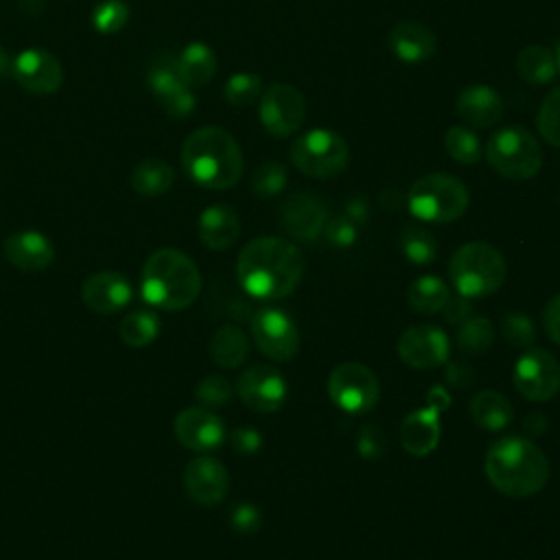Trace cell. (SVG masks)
I'll list each match as a JSON object with an SVG mask.
<instances>
[{
	"label": "cell",
	"mask_w": 560,
	"mask_h": 560,
	"mask_svg": "<svg viewBox=\"0 0 560 560\" xmlns=\"http://www.w3.org/2000/svg\"><path fill=\"white\" fill-rule=\"evenodd\" d=\"M407 204L420 222L451 224L466 213L468 191L449 174H429L412 184Z\"/></svg>",
	"instance_id": "8992f818"
},
{
	"label": "cell",
	"mask_w": 560,
	"mask_h": 560,
	"mask_svg": "<svg viewBox=\"0 0 560 560\" xmlns=\"http://www.w3.org/2000/svg\"><path fill=\"white\" fill-rule=\"evenodd\" d=\"M12 64L14 60L10 58V53L0 47V78H12Z\"/></svg>",
	"instance_id": "f5cc1de1"
},
{
	"label": "cell",
	"mask_w": 560,
	"mask_h": 560,
	"mask_svg": "<svg viewBox=\"0 0 560 560\" xmlns=\"http://www.w3.org/2000/svg\"><path fill=\"white\" fill-rule=\"evenodd\" d=\"M176 182V174L169 163L160 158H147L132 171V187L143 198H160Z\"/></svg>",
	"instance_id": "83f0119b"
},
{
	"label": "cell",
	"mask_w": 560,
	"mask_h": 560,
	"mask_svg": "<svg viewBox=\"0 0 560 560\" xmlns=\"http://www.w3.org/2000/svg\"><path fill=\"white\" fill-rule=\"evenodd\" d=\"M486 160L508 180H529L543 167L538 141L523 128H503L486 145Z\"/></svg>",
	"instance_id": "52a82bcc"
},
{
	"label": "cell",
	"mask_w": 560,
	"mask_h": 560,
	"mask_svg": "<svg viewBox=\"0 0 560 560\" xmlns=\"http://www.w3.org/2000/svg\"><path fill=\"white\" fill-rule=\"evenodd\" d=\"M184 488L195 503L219 505L230 490V475L219 460L202 455L189 462L184 470Z\"/></svg>",
	"instance_id": "e0dca14e"
},
{
	"label": "cell",
	"mask_w": 560,
	"mask_h": 560,
	"mask_svg": "<svg viewBox=\"0 0 560 560\" xmlns=\"http://www.w3.org/2000/svg\"><path fill=\"white\" fill-rule=\"evenodd\" d=\"M379 394L377 374L359 361L339 364L329 377V396L342 412L366 414L379 403Z\"/></svg>",
	"instance_id": "9c48e42d"
},
{
	"label": "cell",
	"mask_w": 560,
	"mask_h": 560,
	"mask_svg": "<svg viewBox=\"0 0 560 560\" xmlns=\"http://www.w3.org/2000/svg\"><path fill=\"white\" fill-rule=\"evenodd\" d=\"M250 187L259 198H274L287 187V169L276 160L263 163L254 169Z\"/></svg>",
	"instance_id": "74e56055"
},
{
	"label": "cell",
	"mask_w": 560,
	"mask_h": 560,
	"mask_svg": "<svg viewBox=\"0 0 560 560\" xmlns=\"http://www.w3.org/2000/svg\"><path fill=\"white\" fill-rule=\"evenodd\" d=\"M553 62H556V71L560 73V43H558V47L553 51Z\"/></svg>",
	"instance_id": "db71d44e"
},
{
	"label": "cell",
	"mask_w": 560,
	"mask_h": 560,
	"mask_svg": "<svg viewBox=\"0 0 560 560\" xmlns=\"http://www.w3.org/2000/svg\"><path fill=\"white\" fill-rule=\"evenodd\" d=\"M444 311H446V318H449L451 322H464V318L468 320L470 305L466 302L464 296H460V298H451L449 305L444 307Z\"/></svg>",
	"instance_id": "7dc6e473"
},
{
	"label": "cell",
	"mask_w": 560,
	"mask_h": 560,
	"mask_svg": "<svg viewBox=\"0 0 560 560\" xmlns=\"http://www.w3.org/2000/svg\"><path fill=\"white\" fill-rule=\"evenodd\" d=\"M449 300H451V294H449L446 283L436 276H422V278L414 281L407 291L409 307L422 315L444 311Z\"/></svg>",
	"instance_id": "f546056e"
},
{
	"label": "cell",
	"mask_w": 560,
	"mask_h": 560,
	"mask_svg": "<svg viewBox=\"0 0 560 560\" xmlns=\"http://www.w3.org/2000/svg\"><path fill=\"white\" fill-rule=\"evenodd\" d=\"M446 381H449L455 390H464V388H468V385H470V381H473V372H470L466 366H462V364H460V374H457L455 366L451 364V366H449Z\"/></svg>",
	"instance_id": "c3c4849f"
},
{
	"label": "cell",
	"mask_w": 560,
	"mask_h": 560,
	"mask_svg": "<svg viewBox=\"0 0 560 560\" xmlns=\"http://www.w3.org/2000/svg\"><path fill=\"white\" fill-rule=\"evenodd\" d=\"M514 388L523 398L534 403L553 398L560 390L558 361L547 350H527L514 366Z\"/></svg>",
	"instance_id": "7c38bea8"
},
{
	"label": "cell",
	"mask_w": 560,
	"mask_h": 560,
	"mask_svg": "<svg viewBox=\"0 0 560 560\" xmlns=\"http://www.w3.org/2000/svg\"><path fill=\"white\" fill-rule=\"evenodd\" d=\"M401 359L416 370H433L446 364L451 346L442 329L431 324L409 326L396 344Z\"/></svg>",
	"instance_id": "4fadbf2b"
},
{
	"label": "cell",
	"mask_w": 560,
	"mask_h": 560,
	"mask_svg": "<svg viewBox=\"0 0 560 560\" xmlns=\"http://www.w3.org/2000/svg\"><path fill=\"white\" fill-rule=\"evenodd\" d=\"M3 250L5 259L21 272H43L56 261V246L40 230L14 233Z\"/></svg>",
	"instance_id": "ffe728a7"
},
{
	"label": "cell",
	"mask_w": 560,
	"mask_h": 560,
	"mask_svg": "<svg viewBox=\"0 0 560 560\" xmlns=\"http://www.w3.org/2000/svg\"><path fill=\"white\" fill-rule=\"evenodd\" d=\"M401 248L405 257L416 265L433 263L438 257L436 237L420 226H405L401 233Z\"/></svg>",
	"instance_id": "836d02e7"
},
{
	"label": "cell",
	"mask_w": 560,
	"mask_h": 560,
	"mask_svg": "<svg viewBox=\"0 0 560 560\" xmlns=\"http://www.w3.org/2000/svg\"><path fill=\"white\" fill-rule=\"evenodd\" d=\"M516 75L532 86H547L556 78L553 53L545 47H527L516 56Z\"/></svg>",
	"instance_id": "4dcf8cb0"
},
{
	"label": "cell",
	"mask_w": 560,
	"mask_h": 560,
	"mask_svg": "<svg viewBox=\"0 0 560 560\" xmlns=\"http://www.w3.org/2000/svg\"><path fill=\"white\" fill-rule=\"evenodd\" d=\"M486 475L490 484L514 499L532 497L549 479V460L527 438L508 436L497 440L486 453Z\"/></svg>",
	"instance_id": "3957f363"
},
{
	"label": "cell",
	"mask_w": 560,
	"mask_h": 560,
	"mask_svg": "<svg viewBox=\"0 0 560 560\" xmlns=\"http://www.w3.org/2000/svg\"><path fill=\"white\" fill-rule=\"evenodd\" d=\"M187 176L211 191L233 189L243 176V154L233 134L222 128H200L182 145Z\"/></svg>",
	"instance_id": "7a4b0ae2"
},
{
	"label": "cell",
	"mask_w": 560,
	"mask_h": 560,
	"mask_svg": "<svg viewBox=\"0 0 560 560\" xmlns=\"http://www.w3.org/2000/svg\"><path fill=\"white\" fill-rule=\"evenodd\" d=\"M501 335L510 346L516 348H529L536 339L534 322L523 313H508L501 322Z\"/></svg>",
	"instance_id": "60d3db41"
},
{
	"label": "cell",
	"mask_w": 560,
	"mask_h": 560,
	"mask_svg": "<svg viewBox=\"0 0 560 560\" xmlns=\"http://www.w3.org/2000/svg\"><path fill=\"white\" fill-rule=\"evenodd\" d=\"M147 86H150L152 95L163 104V108L169 102H174L176 97H180L182 93L191 91L180 73L178 58L171 53H160L152 62V67L147 71Z\"/></svg>",
	"instance_id": "d4e9b609"
},
{
	"label": "cell",
	"mask_w": 560,
	"mask_h": 560,
	"mask_svg": "<svg viewBox=\"0 0 560 560\" xmlns=\"http://www.w3.org/2000/svg\"><path fill=\"white\" fill-rule=\"evenodd\" d=\"M230 525L239 534H254L261 527V512L254 505H250V503H241V505H237L233 510Z\"/></svg>",
	"instance_id": "7bdbcfd3"
},
{
	"label": "cell",
	"mask_w": 560,
	"mask_h": 560,
	"mask_svg": "<svg viewBox=\"0 0 560 560\" xmlns=\"http://www.w3.org/2000/svg\"><path fill=\"white\" fill-rule=\"evenodd\" d=\"M392 53L405 64H422L433 58L438 49V36L422 23L405 21L398 23L388 38Z\"/></svg>",
	"instance_id": "44dd1931"
},
{
	"label": "cell",
	"mask_w": 560,
	"mask_h": 560,
	"mask_svg": "<svg viewBox=\"0 0 560 560\" xmlns=\"http://www.w3.org/2000/svg\"><path fill=\"white\" fill-rule=\"evenodd\" d=\"M119 335H121L123 344H128L130 348L152 346L156 342V337L160 335V320L150 309L132 311L130 315L123 318V322L119 326Z\"/></svg>",
	"instance_id": "1f68e13d"
},
{
	"label": "cell",
	"mask_w": 560,
	"mask_h": 560,
	"mask_svg": "<svg viewBox=\"0 0 560 560\" xmlns=\"http://www.w3.org/2000/svg\"><path fill=\"white\" fill-rule=\"evenodd\" d=\"M470 416L475 425L488 431H501L512 422V405L499 392L486 390L473 396L470 401Z\"/></svg>",
	"instance_id": "f1b7e54d"
},
{
	"label": "cell",
	"mask_w": 560,
	"mask_h": 560,
	"mask_svg": "<svg viewBox=\"0 0 560 560\" xmlns=\"http://www.w3.org/2000/svg\"><path fill=\"white\" fill-rule=\"evenodd\" d=\"M444 150L460 165H475L479 163V156H481L475 132L462 126H455L444 134Z\"/></svg>",
	"instance_id": "e575fe53"
},
{
	"label": "cell",
	"mask_w": 560,
	"mask_h": 560,
	"mask_svg": "<svg viewBox=\"0 0 560 560\" xmlns=\"http://www.w3.org/2000/svg\"><path fill=\"white\" fill-rule=\"evenodd\" d=\"M350 152L346 141L331 130H311L296 139L289 147L291 165L309 178L329 180L342 174L348 165Z\"/></svg>",
	"instance_id": "ba28073f"
},
{
	"label": "cell",
	"mask_w": 560,
	"mask_h": 560,
	"mask_svg": "<svg viewBox=\"0 0 560 560\" xmlns=\"http://www.w3.org/2000/svg\"><path fill=\"white\" fill-rule=\"evenodd\" d=\"M401 442L412 455H427L440 442V414L433 407L412 412L401 425Z\"/></svg>",
	"instance_id": "cb8c5ba5"
},
{
	"label": "cell",
	"mask_w": 560,
	"mask_h": 560,
	"mask_svg": "<svg viewBox=\"0 0 560 560\" xmlns=\"http://www.w3.org/2000/svg\"><path fill=\"white\" fill-rule=\"evenodd\" d=\"M364 217H366V204L361 200H353L348 204V219L357 222V219H364Z\"/></svg>",
	"instance_id": "816d5d0a"
},
{
	"label": "cell",
	"mask_w": 560,
	"mask_h": 560,
	"mask_svg": "<svg viewBox=\"0 0 560 560\" xmlns=\"http://www.w3.org/2000/svg\"><path fill=\"white\" fill-rule=\"evenodd\" d=\"M239 235H241V222L230 206L215 204L200 215V241L208 250L224 252L230 246H235Z\"/></svg>",
	"instance_id": "603a6c76"
},
{
	"label": "cell",
	"mask_w": 560,
	"mask_h": 560,
	"mask_svg": "<svg viewBox=\"0 0 560 560\" xmlns=\"http://www.w3.org/2000/svg\"><path fill=\"white\" fill-rule=\"evenodd\" d=\"M449 276L464 298H488L505 281V261L497 248L473 241L455 250L449 263Z\"/></svg>",
	"instance_id": "5b68a950"
},
{
	"label": "cell",
	"mask_w": 560,
	"mask_h": 560,
	"mask_svg": "<svg viewBox=\"0 0 560 560\" xmlns=\"http://www.w3.org/2000/svg\"><path fill=\"white\" fill-rule=\"evenodd\" d=\"M230 442H233L235 451L246 453V455L257 453V451L261 449V436H259V431H254L252 427H239V429H235L233 436H230Z\"/></svg>",
	"instance_id": "ee69618b"
},
{
	"label": "cell",
	"mask_w": 560,
	"mask_h": 560,
	"mask_svg": "<svg viewBox=\"0 0 560 560\" xmlns=\"http://www.w3.org/2000/svg\"><path fill=\"white\" fill-rule=\"evenodd\" d=\"M178 67L189 84V88H202L211 84V80L217 73V58L211 47L202 43H191L187 45L178 56Z\"/></svg>",
	"instance_id": "4316f807"
},
{
	"label": "cell",
	"mask_w": 560,
	"mask_h": 560,
	"mask_svg": "<svg viewBox=\"0 0 560 560\" xmlns=\"http://www.w3.org/2000/svg\"><path fill=\"white\" fill-rule=\"evenodd\" d=\"M237 394L250 409L272 414L278 412L287 398V383L276 368L254 364L239 377Z\"/></svg>",
	"instance_id": "5bb4252c"
},
{
	"label": "cell",
	"mask_w": 560,
	"mask_h": 560,
	"mask_svg": "<svg viewBox=\"0 0 560 560\" xmlns=\"http://www.w3.org/2000/svg\"><path fill=\"white\" fill-rule=\"evenodd\" d=\"M259 117L263 128L272 136L276 139L294 136L302 128L307 117L305 97L291 84H274L261 97Z\"/></svg>",
	"instance_id": "30bf717a"
},
{
	"label": "cell",
	"mask_w": 560,
	"mask_h": 560,
	"mask_svg": "<svg viewBox=\"0 0 560 560\" xmlns=\"http://www.w3.org/2000/svg\"><path fill=\"white\" fill-rule=\"evenodd\" d=\"M543 324H545L547 335L560 346V294L549 300L545 315H543Z\"/></svg>",
	"instance_id": "bcb514c9"
},
{
	"label": "cell",
	"mask_w": 560,
	"mask_h": 560,
	"mask_svg": "<svg viewBox=\"0 0 560 560\" xmlns=\"http://www.w3.org/2000/svg\"><path fill=\"white\" fill-rule=\"evenodd\" d=\"M545 427H547V418L545 416L534 414V416H527V420H525V429L532 431V433H543Z\"/></svg>",
	"instance_id": "f907efd6"
},
{
	"label": "cell",
	"mask_w": 560,
	"mask_h": 560,
	"mask_svg": "<svg viewBox=\"0 0 560 560\" xmlns=\"http://www.w3.org/2000/svg\"><path fill=\"white\" fill-rule=\"evenodd\" d=\"M195 398L200 401L202 407L206 409H215V407H222L226 403H230L233 398V385L226 377H219V374H211L206 379L200 381L198 385V392H195Z\"/></svg>",
	"instance_id": "ab89813d"
},
{
	"label": "cell",
	"mask_w": 560,
	"mask_h": 560,
	"mask_svg": "<svg viewBox=\"0 0 560 560\" xmlns=\"http://www.w3.org/2000/svg\"><path fill=\"white\" fill-rule=\"evenodd\" d=\"M324 233H326V239H329L333 246H339V248L353 246L355 239H357L355 222H350L348 217L329 219L326 226H324Z\"/></svg>",
	"instance_id": "b9f144b4"
},
{
	"label": "cell",
	"mask_w": 560,
	"mask_h": 560,
	"mask_svg": "<svg viewBox=\"0 0 560 560\" xmlns=\"http://www.w3.org/2000/svg\"><path fill=\"white\" fill-rule=\"evenodd\" d=\"M305 267V257L291 241L281 237H259L241 250L237 276L250 296L281 300L300 285Z\"/></svg>",
	"instance_id": "6da1fadb"
},
{
	"label": "cell",
	"mask_w": 560,
	"mask_h": 560,
	"mask_svg": "<svg viewBox=\"0 0 560 560\" xmlns=\"http://www.w3.org/2000/svg\"><path fill=\"white\" fill-rule=\"evenodd\" d=\"M495 342V326L488 318H468L457 331V346L462 353L475 357L484 355Z\"/></svg>",
	"instance_id": "d6a6232c"
},
{
	"label": "cell",
	"mask_w": 560,
	"mask_h": 560,
	"mask_svg": "<svg viewBox=\"0 0 560 560\" xmlns=\"http://www.w3.org/2000/svg\"><path fill=\"white\" fill-rule=\"evenodd\" d=\"M455 110L462 121H466L470 128H492L503 117V102L497 91H492L486 84H475L464 88L457 95Z\"/></svg>",
	"instance_id": "7402d4cb"
},
{
	"label": "cell",
	"mask_w": 560,
	"mask_h": 560,
	"mask_svg": "<svg viewBox=\"0 0 560 560\" xmlns=\"http://www.w3.org/2000/svg\"><path fill=\"white\" fill-rule=\"evenodd\" d=\"M130 23V8L126 0H102L93 12V25L104 36L123 32Z\"/></svg>",
	"instance_id": "d590c367"
},
{
	"label": "cell",
	"mask_w": 560,
	"mask_h": 560,
	"mask_svg": "<svg viewBox=\"0 0 560 560\" xmlns=\"http://www.w3.org/2000/svg\"><path fill=\"white\" fill-rule=\"evenodd\" d=\"M263 93V82L252 73H237L224 86V99L235 108L252 106Z\"/></svg>",
	"instance_id": "8d00e7d4"
},
{
	"label": "cell",
	"mask_w": 560,
	"mask_h": 560,
	"mask_svg": "<svg viewBox=\"0 0 560 560\" xmlns=\"http://www.w3.org/2000/svg\"><path fill=\"white\" fill-rule=\"evenodd\" d=\"M12 78L27 93L53 95L64 84V69L47 49H25L14 58Z\"/></svg>",
	"instance_id": "9a60e30c"
},
{
	"label": "cell",
	"mask_w": 560,
	"mask_h": 560,
	"mask_svg": "<svg viewBox=\"0 0 560 560\" xmlns=\"http://www.w3.org/2000/svg\"><path fill=\"white\" fill-rule=\"evenodd\" d=\"M536 126H538L540 136L549 145L560 150V86L553 88L545 97V102H543V106L538 110V117H536Z\"/></svg>",
	"instance_id": "f35d334b"
},
{
	"label": "cell",
	"mask_w": 560,
	"mask_h": 560,
	"mask_svg": "<svg viewBox=\"0 0 560 560\" xmlns=\"http://www.w3.org/2000/svg\"><path fill=\"white\" fill-rule=\"evenodd\" d=\"M132 298H134V289L130 281L115 270L97 272L88 276L82 285L84 305L91 311L102 315H112L123 311L132 302Z\"/></svg>",
	"instance_id": "ac0fdd59"
},
{
	"label": "cell",
	"mask_w": 560,
	"mask_h": 560,
	"mask_svg": "<svg viewBox=\"0 0 560 560\" xmlns=\"http://www.w3.org/2000/svg\"><path fill=\"white\" fill-rule=\"evenodd\" d=\"M359 453L366 455V457H381L383 449H385V440H383V433L374 427H366L359 436Z\"/></svg>",
	"instance_id": "f6af8a7d"
},
{
	"label": "cell",
	"mask_w": 560,
	"mask_h": 560,
	"mask_svg": "<svg viewBox=\"0 0 560 560\" xmlns=\"http://www.w3.org/2000/svg\"><path fill=\"white\" fill-rule=\"evenodd\" d=\"M252 337L259 350L274 361H291L300 346V333L294 320L281 309H259L252 318Z\"/></svg>",
	"instance_id": "8fae6325"
},
{
	"label": "cell",
	"mask_w": 560,
	"mask_h": 560,
	"mask_svg": "<svg viewBox=\"0 0 560 560\" xmlns=\"http://www.w3.org/2000/svg\"><path fill=\"white\" fill-rule=\"evenodd\" d=\"M326 222L324 204L309 193H296L281 206V226L298 241H315Z\"/></svg>",
	"instance_id": "d6986e66"
},
{
	"label": "cell",
	"mask_w": 560,
	"mask_h": 560,
	"mask_svg": "<svg viewBox=\"0 0 560 560\" xmlns=\"http://www.w3.org/2000/svg\"><path fill=\"white\" fill-rule=\"evenodd\" d=\"M208 353L217 366L233 370V368H239L248 359L250 342L239 326L224 324L213 333Z\"/></svg>",
	"instance_id": "484cf974"
},
{
	"label": "cell",
	"mask_w": 560,
	"mask_h": 560,
	"mask_svg": "<svg viewBox=\"0 0 560 560\" xmlns=\"http://www.w3.org/2000/svg\"><path fill=\"white\" fill-rule=\"evenodd\" d=\"M174 431L178 442L198 453H208L222 446L226 440L224 420L206 407H187L176 416Z\"/></svg>",
	"instance_id": "2e32d148"
},
{
	"label": "cell",
	"mask_w": 560,
	"mask_h": 560,
	"mask_svg": "<svg viewBox=\"0 0 560 560\" xmlns=\"http://www.w3.org/2000/svg\"><path fill=\"white\" fill-rule=\"evenodd\" d=\"M427 403H429V407H433L438 414H442V412L451 405V398H449V394H446V390H444L442 385H436V388L429 392Z\"/></svg>",
	"instance_id": "681fc988"
},
{
	"label": "cell",
	"mask_w": 560,
	"mask_h": 560,
	"mask_svg": "<svg viewBox=\"0 0 560 560\" xmlns=\"http://www.w3.org/2000/svg\"><path fill=\"white\" fill-rule=\"evenodd\" d=\"M200 291L202 274L184 252L163 248L147 259L141 278V294L147 305L163 311H182L198 300Z\"/></svg>",
	"instance_id": "277c9868"
}]
</instances>
